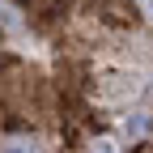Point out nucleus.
I'll return each instance as SVG.
<instances>
[{
	"mask_svg": "<svg viewBox=\"0 0 153 153\" xmlns=\"http://www.w3.org/2000/svg\"><path fill=\"white\" fill-rule=\"evenodd\" d=\"M102 17L106 22H115V26H128V22H136V9H132V0H102Z\"/></svg>",
	"mask_w": 153,
	"mask_h": 153,
	"instance_id": "1",
	"label": "nucleus"
}]
</instances>
